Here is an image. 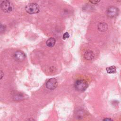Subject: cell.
<instances>
[{"instance_id": "obj_1", "label": "cell", "mask_w": 121, "mask_h": 121, "mask_svg": "<svg viewBox=\"0 0 121 121\" xmlns=\"http://www.w3.org/2000/svg\"><path fill=\"white\" fill-rule=\"evenodd\" d=\"M25 10L28 13L33 14L39 12L40 9L39 6L36 3H32L28 4L26 6Z\"/></svg>"}, {"instance_id": "obj_2", "label": "cell", "mask_w": 121, "mask_h": 121, "mask_svg": "<svg viewBox=\"0 0 121 121\" xmlns=\"http://www.w3.org/2000/svg\"><path fill=\"white\" fill-rule=\"evenodd\" d=\"M75 88L79 91H84L87 87L88 85L87 82L83 79L77 80L74 84Z\"/></svg>"}, {"instance_id": "obj_3", "label": "cell", "mask_w": 121, "mask_h": 121, "mask_svg": "<svg viewBox=\"0 0 121 121\" xmlns=\"http://www.w3.org/2000/svg\"><path fill=\"white\" fill-rule=\"evenodd\" d=\"M0 8L5 12H10L12 10L13 7L9 0H5L1 3Z\"/></svg>"}, {"instance_id": "obj_4", "label": "cell", "mask_w": 121, "mask_h": 121, "mask_svg": "<svg viewBox=\"0 0 121 121\" xmlns=\"http://www.w3.org/2000/svg\"><path fill=\"white\" fill-rule=\"evenodd\" d=\"M119 13L118 9L113 6L109 7L106 10V14L109 17H114Z\"/></svg>"}, {"instance_id": "obj_5", "label": "cell", "mask_w": 121, "mask_h": 121, "mask_svg": "<svg viewBox=\"0 0 121 121\" xmlns=\"http://www.w3.org/2000/svg\"><path fill=\"white\" fill-rule=\"evenodd\" d=\"M25 54L21 51H17L13 54L14 59L18 61H22L26 58Z\"/></svg>"}, {"instance_id": "obj_6", "label": "cell", "mask_w": 121, "mask_h": 121, "mask_svg": "<svg viewBox=\"0 0 121 121\" xmlns=\"http://www.w3.org/2000/svg\"><path fill=\"white\" fill-rule=\"evenodd\" d=\"M47 88L50 90L55 89L57 86V81L55 78H52L47 81L46 83Z\"/></svg>"}, {"instance_id": "obj_7", "label": "cell", "mask_w": 121, "mask_h": 121, "mask_svg": "<svg viewBox=\"0 0 121 121\" xmlns=\"http://www.w3.org/2000/svg\"><path fill=\"white\" fill-rule=\"evenodd\" d=\"M84 56L86 60H91L94 58L95 55L94 52L92 51L87 50L84 53Z\"/></svg>"}, {"instance_id": "obj_8", "label": "cell", "mask_w": 121, "mask_h": 121, "mask_svg": "<svg viewBox=\"0 0 121 121\" xmlns=\"http://www.w3.org/2000/svg\"><path fill=\"white\" fill-rule=\"evenodd\" d=\"M108 26L107 24L104 22H101L98 25V29L99 31L104 32L106 31L107 29Z\"/></svg>"}, {"instance_id": "obj_9", "label": "cell", "mask_w": 121, "mask_h": 121, "mask_svg": "<svg viewBox=\"0 0 121 121\" xmlns=\"http://www.w3.org/2000/svg\"><path fill=\"white\" fill-rule=\"evenodd\" d=\"M56 41L53 37H51L46 41V45L49 47H52L55 44Z\"/></svg>"}, {"instance_id": "obj_10", "label": "cell", "mask_w": 121, "mask_h": 121, "mask_svg": "<svg viewBox=\"0 0 121 121\" xmlns=\"http://www.w3.org/2000/svg\"><path fill=\"white\" fill-rule=\"evenodd\" d=\"M106 71L108 73H115L116 72V68L114 66H111L106 68Z\"/></svg>"}, {"instance_id": "obj_11", "label": "cell", "mask_w": 121, "mask_h": 121, "mask_svg": "<svg viewBox=\"0 0 121 121\" xmlns=\"http://www.w3.org/2000/svg\"><path fill=\"white\" fill-rule=\"evenodd\" d=\"M24 98V96L22 94H17L16 95L15 97H14V99L15 100H22L23 99V98Z\"/></svg>"}, {"instance_id": "obj_12", "label": "cell", "mask_w": 121, "mask_h": 121, "mask_svg": "<svg viewBox=\"0 0 121 121\" xmlns=\"http://www.w3.org/2000/svg\"><path fill=\"white\" fill-rule=\"evenodd\" d=\"M69 37V35L68 32L65 33L63 35V38L64 39H66L67 38H68Z\"/></svg>"}, {"instance_id": "obj_13", "label": "cell", "mask_w": 121, "mask_h": 121, "mask_svg": "<svg viewBox=\"0 0 121 121\" xmlns=\"http://www.w3.org/2000/svg\"><path fill=\"white\" fill-rule=\"evenodd\" d=\"M100 0H89V1L92 3V4H97L98 3L99 1H100Z\"/></svg>"}, {"instance_id": "obj_14", "label": "cell", "mask_w": 121, "mask_h": 121, "mask_svg": "<svg viewBox=\"0 0 121 121\" xmlns=\"http://www.w3.org/2000/svg\"><path fill=\"white\" fill-rule=\"evenodd\" d=\"M4 26H2V24H1L0 26V31L2 32V31H3L4 30H5V27H3Z\"/></svg>"}, {"instance_id": "obj_15", "label": "cell", "mask_w": 121, "mask_h": 121, "mask_svg": "<svg viewBox=\"0 0 121 121\" xmlns=\"http://www.w3.org/2000/svg\"><path fill=\"white\" fill-rule=\"evenodd\" d=\"M110 120H112V119H111V118H105L104 119V121H110Z\"/></svg>"}, {"instance_id": "obj_16", "label": "cell", "mask_w": 121, "mask_h": 121, "mask_svg": "<svg viewBox=\"0 0 121 121\" xmlns=\"http://www.w3.org/2000/svg\"><path fill=\"white\" fill-rule=\"evenodd\" d=\"M0 73H1V77H0V79L2 78V77H3V72L2 71H1L0 72Z\"/></svg>"}]
</instances>
